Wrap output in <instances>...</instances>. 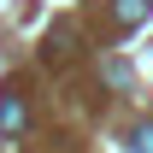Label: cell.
<instances>
[{"label": "cell", "instance_id": "6da1fadb", "mask_svg": "<svg viewBox=\"0 0 153 153\" xmlns=\"http://www.w3.org/2000/svg\"><path fill=\"white\" fill-rule=\"evenodd\" d=\"M24 118H30V112H24V100L6 88V94H0V135H24Z\"/></svg>", "mask_w": 153, "mask_h": 153}, {"label": "cell", "instance_id": "7a4b0ae2", "mask_svg": "<svg viewBox=\"0 0 153 153\" xmlns=\"http://www.w3.org/2000/svg\"><path fill=\"white\" fill-rule=\"evenodd\" d=\"M153 12V0H112V18L124 24V30H135V24Z\"/></svg>", "mask_w": 153, "mask_h": 153}, {"label": "cell", "instance_id": "3957f363", "mask_svg": "<svg viewBox=\"0 0 153 153\" xmlns=\"http://www.w3.org/2000/svg\"><path fill=\"white\" fill-rule=\"evenodd\" d=\"M130 147L135 153H153V124H135V130H130Z\"/></svg>", "mask_w": 153, "mask_h": 153}, {"label": "cell", "instance_id": "277c9868", "mask_svg": "<svg viewBox=\"0 0 153 153\" xmlns=\"http://www.w3.org/2000/svg\"><path fill=\"white\" fill-rule=\"evenodd\" d=\"M106 82H112V88H124V82H130V71H124V59H112V65H106Z\"/></svg>", "mask_w": 153, "mask_h": 153}]
</instances>
